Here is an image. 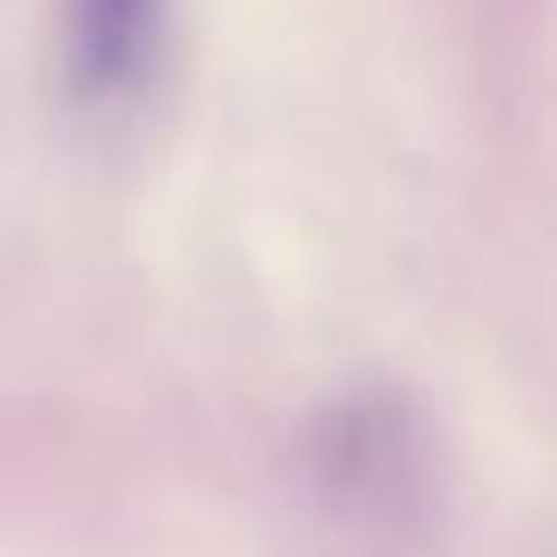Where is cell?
I'll return each instance as SVG.
<instances>
[{
	"label": "cell",
	"instance_id": "obj_1",
	"mask_svg": "<svg viewBox=\"0 0 557 557\" xmlns=\"http://www.w3.org/2000/svg\"><path fill=\"white\" fill-rule=\"evenodd\" d=\"M169 0H66L61 49L78 97H126L145 85L162 49Z\"/></svg>",
	"mask_w": 557,
	"mask_h": 557
}]
</instances>
